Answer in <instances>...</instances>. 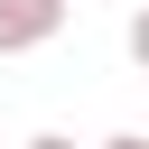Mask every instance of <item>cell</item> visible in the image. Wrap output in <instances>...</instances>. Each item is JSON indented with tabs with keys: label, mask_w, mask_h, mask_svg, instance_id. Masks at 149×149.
<instances>
[{
	"label": "cell",
	"mask_w": 149,
	"mask_h": 149,
	"mask_svg": "<svg viewBox=\"0 0 149 149\" xmlns=\"http://www.w3.org/2000/svg\"><path fill=\"white\" fill-rule=\"evenodd\" d=\"M65 28V0H0V56H28Z\"/></svg>",
	"instance_id": "6da1fadb"
},
{
	"label": "cell",
	"mask_w": 149,
	"mask_h": 149,
	"mask_svg": "<svg viewBox=\"0 0 149 149\" xmlns=\"http://www.w3.org/2000/svg\"><path fill=\"white\" fill-rule=\"evenodd\" d=\"M130 65H140V74H149V9H140V19H130Z\"/></svg>",
	"instance_id": "7a4b0ae2"
},
{
	"label": "cell",
	"mask_w": 149,
	"mask_h": 149,
	"mask_svg": "<svg viewBox=\"0 0 149 149\" xmlns=\"http://www.w3.org/2000/svg\"><path fill=\"white\" fill-rule=\"evenodd\" d=\"M28 149H74V140H65V130H37V140H28Z\"/></svg>",
	"instance_id": "3957f363"
},
{
	"label": "cell",
	"mask_w": 149,
	"mask_h": 149,
	"mask_svg": "<svg viewBox=\"0 0 149 149\" xmlns=\"http://www.w3.org/2000/svg\"><path fill=\"white\" fill-rule=\"evenodd\" d=\"M102 149H149V140H140V130H112V140H102Z\"/></svg>",
	"instance_id": "277c9868"
}]
</instances>
